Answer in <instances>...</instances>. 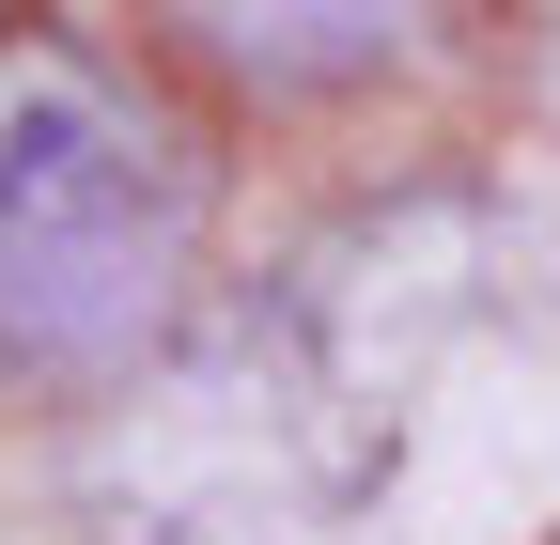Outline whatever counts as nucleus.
I'll list each match as a JSON object with an SVG mask.
<instances>
[{
	"label": "nucleus",
	"instance_id": "nucleus-2",
	"mask_svg": "<svg viewBox=\"0 0 560 545\" xmlns=\"http://www.w3.org/2000/svg\"><path fill=\"white\" fill-rule=\"evenodd\" d=\"M420 16H436V0H187V32L219 47V62H249V79H280V94L389 62Z\"/></svg>",
	"mask_w": 560,
	"mask_h": 545
},
{
	"label": "nucleus",
	"instance_id": "nucleus-1",
	"mask_svg": "<svg viewBox=\"0 0 560 545\" xmlns=\"http://www.w3.org/2000/svg\"><path fill=\"white\" fill-rule=\"evenodd\" d=\"M202 172L94 47H0V390L109 374L187 281Z\"/></svg>",
	"mask_w": 560,
	"mask_h": 545
}]
</instances>
